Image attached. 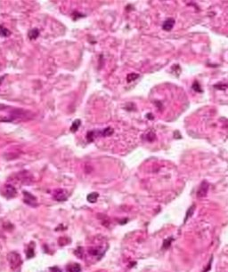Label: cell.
Returning a JSON list of instances; mask_svg holds the SVG:
<instances>
[{
    "label": "cell",
    "instance_id": "13",
    "mask_svg": "<svg viewBox=\"0 0 228 272\" xmlns=\"http://www.w3.org/2000/svg\"><path fill=\"white\" fill-rule=\"evenodd\" d=\"M10 34H11V31L9 30V29H7L6 28L0 25V36L6 38V36H10Z\"/></svg>",
    "mask_w": 228,
    "mask_h": 272
},
{
    "label": "cell",
    "instance_id": "16",
    "mask_svg": "<svg viewBox=\"0 0 228 272\" xmlns=\"http://www.w3.org/2000/svg\"><path fill=\"white\" fill-rule=\"evenodd\" d=\"M139 75L136 74V73H130V74L128 75L127 77V81L128 82H132V81H135L136 78H138Z\"/></svg>",
    "mask_w": 228,
    "mask_h": 272
},
{
    "label": "cell",
    "instance_id": "7",
    "mask_svg": "<svg viewBox=\"0 0 228 272\" xmlns=\"http://www.w3.org/2000/svg\"><path fill=\"white\" fill-rule=\"evenodd\" d=\"M174 24H175L174 19H168L167 21H164V23L162 25V28L166 31H170V29H172V28L174 27Z\"/></svg>",
    "mask_w": 228,
    "mask_h": 272
},
{
    "label": "cell",
    "instance_id": "10",
    "mask_svg": "<svg viewBox=\"0 0 228 272\" xmlns=\"http://www.w3.org/2000/svg\"><path fill=\"white\" fill-rule=\"evenodd\" d=\"M98 197H99V194H98V193H96V192H92V193H90V194L87 195L86 199H87L88 202H90V203L94 204V203H95V202L97 201Z\"/></svg>",
    "mask_w": 228,
    "mask_h": 272
},
{
    "label": "cell",
    "instance_id": "15",
    "mask_svg": "<svg viewBox=\"0 0 228 272\" xmlns=\"http://www.w3.org/2000/svg\"><path fill=\"white\" fill-rule=\"evenodd\" d=\"M96 135H97V134H96V132H95V131H90V132H88L87 134H86L87 142H92L94 141V139L95 138V136H96Z\"/></svg>",
    "mask_w": 228,
    "mask_h": 272
},
{
    "label": "cell",
    "instance_id": "2",
    "mask_svg": "<svg viewBox=\"0 0 228 272\" xmlns=\"http://www.w3.org/2000/svg\"><path fill=\"white\" fill-rule=\"evenodd\" d=\"M54 198L58 202H63L68 199V191L63 189H57L53 193Z\"/></svg>",
    "mask_w": 228,
    "mask_h": 272
},
{
    "label": "cell",
    "instance_id": "9",
    "mask_svg": "<svg viewBox=\"0 0 228 272\" xmlns=\"http://www.w3.org/2000/svg\"><path fill=\"white\" fill-rule=\"evenodd\" d=\"M39 36V30L36 28L31 29L28 33V36H29V39H36V38H38Z\"/></svg>",
    "mask_w": 228,
    "mask_h": 272
},
{
    "label": "cell",
    "instance_id": "1",
    "mask_svg": "<svg viewBox=\"0 0 228 272\" xmlns=\"http://www.w3.org/2000/svg\"><path fill=\"white\" fill-rule=\"evenodd\" d=\"M7 259H8V262L10 264V267L13 270H20L21 264H23V261H21V255L16 253V252H11L7 255Z\"/></svg>",
    "mask_w": 228,
    "mask_h": 272
},
{
    "label": "cell",
    "instance_id": "19",
    "mask_svg": "<svg viewBox=\"0 0 228 272\" xmlns=\"http://www.w3.org/2000/svg\"><path fill=\"white\" fill-rule=\"evenodd\" d=\"M50 270L52 271V272H62L60 269H59V268H57V267H54V268H51L50 269Z\"/></svg>",
    "mask_w": 228,
    "mask_h": 272
},
{
    "label": "cell",
    "instance_id": "6",
    "mask_svg": "<svg viewBox=\"0 0 228 272\" xmlns=\"http://www.w3.org/2000/svg\"><path fill=\"white\" fill-rule=\"evenodd\" d=\"M209 190V183L207 181H202L201 184L200 185V188L197 191V197H203L207 195Z\"/></svg>",
    "mask_w": 228,
    "mask_h": 272
},
{
    "label": "cell",
    "instance_id": "14",
    "mask_svg": "<svg viewBox=\"0 0 228 272\" xmlns=\"http://www.w3.org/2000/svg\"><path fill=\"white\" fill-rule=\"evenodd\" d=\"M173 240H174V238H173L172 237H170V238H168L167 239H165V240H164V242H163L162 249L167 250V249L170 248V246H171V243L173 242Z\"/></svg>",
    "mask_w": 228,
    "mask_h": 272
},
{
    "label": "cell",
    "instance_id": "5",
    "mask_svg": "<svg viewBox=\"0 0 228 272\" xmlns=\"http://www.w3.org/2000/svg\"><path fill=\"white\" fill-rule=\"evenodd\" d=\"M5 196L8 198H13L17 195V189L11 184H6L4 188Z\"/></svg>",
    "mask_w": 228,
    "mask_h": 272
},
{
    "label": "cell",
    "instance_id": "17",
    "mask_svg": "<svg viewBox=\"0 0 228 272\" xmlns=\"http://www.w3.org/2000/svg\"><path fill=\"white\" fill-rule=\"evenodd\" d=\"M194 205H193V206H191L189 209H188V211H187V212H186V217H185V222H186V220L193 215V211H194Z\"/></svg>",
    "mask_w": 228,
    "mask_h": 272
},
{
    "label": "cell",
    "instance_id": "12",
    "mask_svg": "<svg viewBox=\"0 0 228 272\" xmlns=\"http://www.w3.org/2000/svg\"><path fill=\"white\" fill-rule=\"evenodd\" d=\"M80 124H81L80 119H76L75 121H73L71 126H70V131L72 132V133H75V132L78 131V129L80 126Z\"/></svg>",
    "mask_w": 228,
    "mask_h": 272
},
{
    "label": "cell",
    "instance_id": "18",
    "mask_svg": "<svg viewBox=\"0 0 228 272\" xmlns=\"http://www.w3.org/2000/svg\"><path fill=\"white\" fill-rule=\"evenodd\" d=\"M33 256H34V249L29 246L28 248V251H27V258L31 259V258H32Z\"/></svg>",
    "mask_w": 228,
    "mask_h": 272
},
{
    "label": "cell",
    "instance_id": "4",
    "mask_svg": "<svg viewBox=\"0 0 228 272\" xmlns=\"http://www.w3.org/2000/svg\"><path fill=\"white\" fill-rule=\"evenodd\" d=\"M88 253L100 259L104 254V250L100 246H91L88 248Z\"/></svg>",
    "mask_w": 228,
    "mask_h": 272
},
{
    "label": "cell",
    "instance_id": "11",
    "mask_svg": "<svg viewBox=\"0 0 228 272\" xmlns=\"http://www.w3.org/2000/svg\"><path fill=\"white\" fill-rule=\"evenodd\" d=\"M67 270L70 271V272H80V271H81V268H80L79 264L75 263V264H72V265L68 266L67 267Z\"/></svg>",
    "mask_w": 228,
    "mask_h": 272
},
{
    "label": "cell",
    "instance_id": "3",
    "mask_svg": "<svg viewBox=\"0 0 228 272\" xmlns=\"http://www.w3.org/2000/svg\"><path fill=\"white\" fill-rule=\"evenodd\" d=\"M23 196H24V203H26L27 204L31 205L32 207H36L39 205L37 198L31 193H29L28 191H23Z\"/></svg>",
    "mask_w": 228,
    "mask_h": 272
},
{
    "label": "cell",
    "instance_id": "8",
    "mask_svg": "<svg viewBox=\"0 0 228 272\" xmlns=\"http://www.w3.org/2000/svg\"><path fill=\"white\" fill-rule=\"evenodd\" d=\"M113 128L112 127H106L105 129L100 131L98 133V135H101V136H104V137H108V136H111L112 134H113Z\"/></svg>",
    "mask_w": 228,
    "mask_h": 272
},
{
    "label": "cell",
    "instance_id": "20",
    "mask_svg": "<svg viewBox=\"0 0 228 272\" xmlns=\"http://www.w3.org/2000/svg\"><path fill=\"white\" fill-rule=\"evenodd\" d=\"M3 79H4V77H0V85H1V84H2V81H1V80H3Z\"/></svg>",
    "mask_w": 228,
    "mask_h": 272
}]
</instances>
